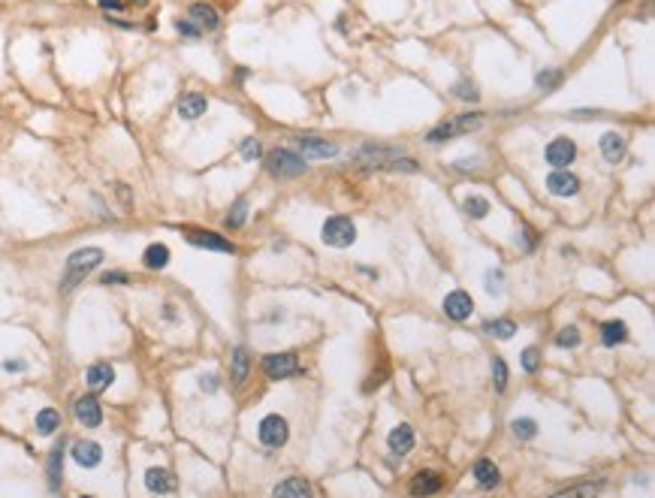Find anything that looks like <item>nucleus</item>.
I'll return each mask as SVG.
<instances>
[{
    "label": "nucleus",
    "instance_id": "33",
    "mask_svg": "<svg viewBox=\"0 0 655 498\" xmlns=\"http://www.w3.org/2000/svg\"><path fill=\"white\" fill-rule=\"evenodd\" d=\"M493 380H495V389H498V393H504V387H507V366H504L502 357L493 359Z\"/></svg>",
    "mask_w": 655,
    "mask_h": 498
},
{
    "label": "nucleus",
    "instance_id": "5",
    "mask_svg": "<svg viewBox=\"0 0 655 498\" xmlns=\"http://www.w3.org/2000/svg\"><path fill=\"white\" fill-rule=\"evenodd\" d=\"M263 371H266V378L272 380H281V378H290V375H299V359L296 353H269L266 359H263Z\"/></svg>",
    "mask_w": 655,
    "mask_h": 498
},
{
    "label": "nucleus",
    "instance_id": "39",
    "mask_svg": "<svg viewBox=\"0 0 655 498\" xmlns=\"http://www.w3.org/2000/svg\"><path fill=\"white\" fill-rule=\"evenodd\" d=\"M538 366H541L538 350H534V348H525V350H523V368H525V371H538Z\"/></svg>",
    "mask_w": 655,
    "mask_h": 498
},
{
    "label": "nucleus",
    "instance_id": "18",
    "mask_svg": "<svg viewBox=\"0 0 655 498\" xmlns=\"http://www.w3.org/2000/svg\"><path fill=\"white\" fill-rule=\"evenodd\" d=\"M438 489H441V474H438V471H420V474L414 477V483H411L414 495H432V492H438Z\"/></svg>",
    "mask_w": 655,
    "mask_h": 498
},
{
    "label": "nucleus",
    "instance_id": "41",
    "mask_svg": "<svg viewBox=\"0 0 655 498\" xmlns=\"http://www.w3.org/2000/svg\"><path fill=\"white\" fill-rule=\"evenodd\" d=\"M127 272H106L103 278H100V284H127Z\"/></svg>",
    "mask_w": 655,
    "mask_h": 498
},
{
    "label": "nucleus",
    "instance_id": "26",
    "mask_svg": "<svg viewBox=\"0 0 655 498\" xmlns=\"http://www.w3.org/2000/svg\"><path fill=\"white\" fill-rule=\"evenodd\" d=\"M272 492H275V495H308V492H311V486H308L302 477H287L284 483H278Z\"/></svg>",
    "mask_w": 655,
    "mask_h": 498
},
{
    "label": "nucleus",
    "instance_id": "2",
    "mask_svg": "<svg viewBox=\"0 0 655 498\" xmlns=\"http://www.w3.org/2000/svg\"><path fill=\"white\" fill-rule=\"evenodd\" d=\"M266 169L275 178H296L305 172V157L290 148H275L266 154Z\"/></svg>",
    "mask_w": 655,
    "mask_h": 498
},
{
    "label": "nucleus",
    "instance_id": "27",
    "mask_svg": "<svg viewBox=\"0 0 655 498\" xmlns=\"http://www.w3.org/2000/svg\"><path fill=\"white\" fill-rule=\"evenodd\" d=\"M484 329L489 332V335H495V339H514V332H516V323L514 320H489Z\"/></svg>",
    "mask_w": 655,
    "mask_h": 498
},
{
    "label": "nucleus",
    "instance_id": "21",
    "mask_svg": "<svg viewBox=\"0 0 655 498\" xmlns=\"http://www.w3.org/2000/svg\"><path fill=\"white\" fill-rule=\"evenodd\" d=\"M475 477H477V483L480 486H495L498 480H502V474H498V468H495V462H489V459H477L475 462Z\"/></svg>",
    "mask_w": 655,
    "mask_h": 498
},
{
    "label": "nucleus",
    "instance_id": "6",
    "mask_svg": "<svg viewBox=\"0 0 655 498\" xmlns=\"http://www.w3.org/2000/svg\"><path fill=\"white\" fill-rule=\"evenodd\" d=\"M574 157H577V145L571 142L568 136H556V139L547 145V163L550 166L562 169V166H568Z\"/></svg>",
    "mask_w": 655,
    "mask_h": 498
},
{
    "label": "nucleus",
    "instance_id": "14",
    "mask_svg": "<svg viewBox=\"0 0 655 498\" xmlns=\"http://www.w3.org/2000/svg\"><path fill=\"white\" fill-rule=\"evenodd\" d=\"M387 447L393 450L396 456H405V453L414 447V429H411V426H408V423L396 426V429L387 435Z\"/></svg>",
    "mask_w": 655,
    "mask_h": 498
},
{
    "label": "nucleus",
    "instance_id": "32",
    "mask_svg": "<svg viewBox=\"0 0 655 498\" xmlns=\"http://www.w3.org/2000/svg\"><path fill=\"white\" fill-rule=\"evenodd\" d=\"M556 344H559V348H577V344H580V329H577V326H565V329L556 335Z\"/></svg>",
    "mask_w": 655,
    "mask_h": 498
},
{
    "label": "nucleus",
    "instance_id": "34",
    "mask_svg": "<svg viewBox=\"0 0 655 498\" xmlns=\"http://www.w3.org/2000/svg\"><path fill=\"white\" fill-rule=\"evenodd\" d=\"M562 81V70H544V72H538V88H544V91H553Z\"/></svg>",
    "mask_w": 655,
    "mask_h": 498
},
{
    "label": "nucleus",
    "instance_id": "8",
    "mask_svg": "<svg viewBox=\"0 0 655 498\" xmlns=\"http://www.w3.org/2000/svg\"><path fill=\"white\" fill-rule=\"evenodd\" d=\"M547 190H550L553 196H574L577 190H580V178L574 176V172H568L565 166H562V169H556V172H550Z\"/></svg>",
    "mask_w": 655,
    "mask_h": 498
},
{
    "label": "nucleus",
    "instance_id": "37",
    "mask_svg": "<svg viewBox=\"0 0 655 498\" xmlns=\"http://www.w3.org/2000/svg\"><path fill=\"white\" fill-rule=\"evenodd\" d=\"M260 154H263V148H260L257 139H245V142H242V157H245V160H257Z\"/></svg>",
    "mask_w": 655,
    "mask_h": 498
},
{
    "label": "nucleus",
    "instance_id": "42",
    "mask_svg": "<svg viewBox=\"0 0 655 498\" xmlns=\"http://www.w3.org/2000/svg\"><path fill=\"white\" fill-rule=\"evenodd\" d=\"M199 387L208 389V393H215V389H217V378H215V375H203V380H199Z\"/></svg>",
    "mask_w": 655,
    "mask_h": 498
},
{
    "label": "nucleus",
    "instance_id": "7",
    "mask_svg": "<svg viewBox=\"0 0 655 498\" xmlns=\"http://www.w3.org/2000/svg\"><path fill=\"white\" fill-rule=\"evenodd\" d=\"M471 311H475V299H471V293H465V290H453V293H447V299H444V314H447L450 320H465V317H471Z\"/></svg>",
    "mask_w": 655,
    "mask_h": 498
},
{
    "label": "nucleus",
    "instance_id": "17",
    "mask_svg": "<svg viewBox=\"0 0 655 498\" xmlns=\"http://www.w3.org/2000/svg\"><path fill=\"white\" fill-rule=\"evenodd\" d=\"M190 22H194L199 31H215V27L221 24V18H217L215 6H208V3H194V6H190Z\"/></svg>",
    "mask_w": 655,
    "mask_h": 498
},
{
    "label": "nucleus",
    "instance_id": "15",
    "mask_svg": "<svg viewBox=\"0 0 655 498\" xmlns=\"http://www.w3.org/2000/svg\"><path fill=\"white\" fill-rule=\"evenodd\" d=\"M206 109H208V100L203 94H185L178 100V115L185 121H196L199 115H206Z\"/></svg>",
    "mask_w": 655,
    "mask_h": 498
},
{
    "label": "nucleus",
    "instance_id": "10",
    "mask_svg": "<svg viewBox=\"0 0 655 498\" xmlns=\"http://www.w3.org/2000/svg\"><path fill=\"white\" fill-rule=\"evenodd\" d=\"M299 151H302V157H335L339 154V145L335 142H326V139H317V136H299L296 139Z\"/></svg>",
    "mask_w": 655,
    "mask_h": 498
},
{
    "label": "nucleus",
    "instance_id": "25",
    "mask_svg": "<svg viewBox=\"0 0 655 498\" xmlns=\"http://www.w3.org/2000/svg\"><path fill=\"white\" fill-rule=\"evenodd\" d=\"M248 366H251L248 350L236 348V353H233V384H245V380H248Z\"/></svg>",
    "mask_w": 655,
    "mask_h": 498
},
{
    "label": "nucleus",
    "instance_id": "12",
    "mask_svg": "<svg viewBox=\"0 0 655 498\" xmlns=\"http://www.w3.org/2000/svg\"><path fill=\"white\" fill-rule=\"evenodd\" d=\"M72 459H76V465H82V468H94V465H100V459H103V447H100L97 441H76L72 444Z\"/></svg>",
    "mask_w": 655,
    "mask_h": 498
},
{
    "label": "nucleus",
    "instance_id": "13",
    "mask_svg": "<svg viewBox=\"0 0 655 498\" xmlns=\"http://www.w3.org/2000/svg\"><path fill=\"white\" fill-rule=\"evenodd\" d=\"M85 380H88V387L94 389V393H100V389H109V387H112V380H115V368L109 366V362H94V366L88 368Z\"/></svg>",
    "mask_w": 655,
    "mask_h": 498
},
{
    "label": "nucleus",
    "instance_id": "1",
    "mask_svg": "<svg viewBox=\"0 0 655 498\" xmlns=\"http://www.w3.org/2000/svg\"><path fill=\"white\" fill-rule=\"evenodd\" d=\"M100 263H103V251H100V248H79V251H72L70 260H67V272H63L61 290H63V293H70V290L76 287L79 281L88 275V272H94Z\"/></svg>",
    "mask_w": 655,
    "mask_h": 498
},
{
    "label": "nucleus",
    "instance_id": "20",
    "mask_svg": "<svg viewBox=\"0 0 655 498\" xmlns=\"http://www.w3.org/2000/svg\"><path fill=\"white\" fill-rule=\"evenodd\" d=\"M625 339H629V326H625L622 320H607L601 326V341L607 344V348H616V344H622Z\"/></svg>",
    "mask_w": 655,
    "mask_h": 498
},
{
    "label": "nucleus",
    "instance_id": "23",
    "mask_svg": "<svg viewBox=\"0 0 655 498\" xmlns=\"http://www.w3.org/2000/svg\"><path fill=\"white\" fill-rule=\"evenodd\" d=\"M61 429V414L54 411V407H43L40 414H36V432L40 435H52Z\"/></svg>",
    "mask_w": 655,
    "mask_h": 498
},
{
    "label": "nucleus",
    "instance_id": "3",
    "mask_svg": "<svg viewBox=\"0 0 655 498\" xmlns=\"http://www.w3.org/2000/svg\"><path fill=\"white\" fill-rule=\"evenodd\" d=\"M321 239H323V244H330V248H348V244L357 242V226H353L350 217L335 215L323 224Z\"/></svg>",
    "mask_w": 655,
    "mask_h": 498
},
{
    "label": "nucleus",
    "instance_id": "31",
    "mask_svg": "<svg viewBox=\"0 0 655 498\" xmlns=\"http://www.w3.org/2000/svg\"><path fill=\"white\" fill-rule=\"evenodd\" d=\"M459 130H456V121H444V124H438V127H435V130H429V136H426V139H429V142H447L450 139V136H456Z\"/></svg>",
    "mask_w": 655,
    "mask_h": 498
},
{
    "label": "nucleus",
    "instance_id": "28",
    "mask_svg": "<svg viewBox=\"0 0 655 498\" xmlns=\"http://www.w3.org/2000/svg\"><path fill=\"white\" fill-rule=\"evenodd\" d=\"M511 429H514V435L520 441H529V438H534L538 435V423L532 420V417H523V420H514L511 423Z\"/></svg>",
    "mask_w": 655,
    "mask_h": 498
},
{
    "label": "nucleus",
    "instance_id": "30",
    "mask_svg": "<svg viewBox=\"0 0 655 498\" xmlns=\"http://www.w3.org/2000/svg\"><path fill=\"white\" fill-rule=\"evenodd\" d=\"M465 212L480 221V217L489 215V199H486V196H468V199H465Z\"/></svg>",
    "mask_w": 655,
    "mask_h": 498
},
{
    "label": "nucleus",
    "instance_id": "29",
    "mask_svg": "<svg viewBox=\"0 0 655 498\" xmlns=\"http://www.w3.org/2000/svg\"><path fill=\"white\" fill-rule=\"evenodd\" d=\"M245 217H248V199H236V205L230 208V215H226V226H230V230H239L245 224Z\"/></svg>",
    "mask_w": 655,
    "mask_h": 498
},
{
    "label": "nucleus",
    "instance_id": "43",
    "mask_svg": "<svg viewBox=\"0 0 655 498\" xmlns=\"http://www.w3.org/2000/svg\"><path fill=\"white\" fill-rule=\"evenodd\" d=\"M97 3L103 6V9H112V13H115V9H121V6H124L121 0H97Z\"/></svg>",
    "mask_w": 655,
    "mask_h": 498
},
{
    "label": "nucleus",
    "instance_id": "22",
    "mask_svg": "<svg viewBox=\"0 0 655 498\" xmlns=\"http://www.w3.org/2000/svg\"><path fill=\"white\" fill-rule=\"evenodd\" d=\"M142 263L148 269H163L169 263V248L167 244H160V242H154V244H148L145 248V254H142Z\"/></svg>",
    "mask_w": 655,
    "mask_h": 498
},
{
    "label": "nucleus",
    "instance_id": "36",
    "mask_svg": "<svg viewBox=\"0 0 655 498\" xmlns=\"http://www.w3.org/2000/svg\"><path fill=\"white\" fill-rule=\"evenodd\" d=\"M176 31H178L181 36H190V40H196V36L203 33V31H199V27H196L194 22H190V18H178V22H176Z\"/></svg>",
    "mask_w": 655,
    "mask_h": 498
},
{
    "label": "nucleus",
    "instance_id": "44",
    "mask_svg": "<svg viewBox=\"0 0 655 498\" xmlns=\"http://www.w3.org/2000/svg\"><path fill=\"white\" fill-rule=\"evenodd\" d=\"M3 368H6V371H22V368H24V362H18V359H9V362H3Z\"/></svg>",
    "mask_w": 655,
    "mask_h": 498
},
{
    "label": "nucleus",
    "instance_id": "35",
    "mask_svg": "<svg viewBox=\"0 0 655 498\" xmlns=\"http://www.w3.org/2000/svg\"><path fill=\"white\" fill-rule=\"evenodd\" d=\"M453 94H456L459 100H477V97H480L477 88H475V81H465V79L453 85Z\"/></svg>",
    "mask_w": 655,
    "mask_h": 498
},
{
    "label": "nucleus",
    "instance_id": "38",
    "mask_svg": "<svg viewBox=\"0 0 655 498\" xmlns=\"http://www.w3.org/2000/svg\"><path fill=\"white\" fill-rule=\"evenodd\" d=\"M502 281H504V275L498 269L486 272V290H489V293H502Z\"/></svg>",
    "mask_w": 655,
    "mask_h": 498
},
{
    "label": "nucleus",
    "instance_id": "24",
    "mask_svg": "<svg viewBox=\"0 0 655 498\" xmlns=\"http://www.w3.org/2000/svg\"><path fill=\"white\" fill-rule=\"evenodd\" d=\"M61 468H63V444H58L49 456V486L54 492H58V486H61Z\"/></svg>",
    "mask_w": 655,
    "mask_h": 498
},
{
    "label": "nucleus",
    "instance_id": "11",
    "mask_svg": "<svg viewBox=\"0 0 655 498\" xmlns=\"http://www.w3.org/2000/svg\"><path fill=\"white\" fill-rule=\"evenodd\" d=\"M72 411H76V420L82 423V426H100L103 423V407H100V402L94 396H82L76 405H72Z\"/></svg>",
    "mask_w": 655,
    "mask_h": 498
},
{
    "label": "nucleus",
    "instance_id": "4",
    "mask_svg": "<svg viewBox=\"0 0 655 498\" xmlns=\"http://www.w3.org/2000/svg\"><path fill=\"white\" fill-rule=\"evenodd\" d=\"M260 441L266 444V447H281V444H287V435H290V426L284 417H278V414H269V417H263L260 420Z\"/></svg>",
    "mask_w": 655,
    "mask_h": 498
},
{
    "label": "nucleus",
    "instance_id": "40",
    "mask_svg": "<svg viewBox=\"0 0 655 498\" xmlns=\"http://www.w3.org/2000/svg\"><path fill=\"white\" fill-rule=\"evenodd\" d=\"M604 483H592V486H577V489H565V492H559V495H595V492H601Z\"/></svg>",
    "mask_w": 655,
    "mask_h": 498
},
{
    "label": "nucleus",
    "instance_id": "9",
    "mask_svg": "<svg viewBox=\"0 0 655 498\" xmlns=\"http://www.w3.org/2000/svg\"><path fill=\"white\" fill-rule=\"evenodd\" d=\"M187 242L196 244V248H208V251H221V254H236V244L230 239H224V235L217 233H206V230H194L187 233Z\"/></svg>",
    "mask_w": 655,
    "mask_h": 498
},
{
    "label": "nucleus",
    "instance_id": "16",
    "mask_svg": "<svg viewBox=\"0 0 655 498\" xmlns=\"http://www.w3.org/2000/svg\"><path fill=\"white\" fill-rule=\"evenodd\" d=\"M145 486L151 489V492H172L176 489V477L169 474L167 468H148L145 471Z\"/></svg>",
    "mask_w": 655,
    "mask_h": 498
},
{
    "label": "nucleus",
    "instance_id": "19",
    "mask_svg": "<svg viewBox=\"0 0 655 498\" xmlns=\"http://www.w3.org/2000/svg\"><path fill=\"white\" fill-rule=\"evenodd\" d=\"M601 154L610 163H616V160H622V154H625V136L622 133H604L601 136Z\"/></svg>",
    "mask_w": 655,
    "mask_h": 498
}]
</instances>
